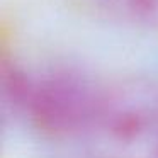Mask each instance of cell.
Returning <instances> with one entry per match:
<instances>
[{"label":"cell","instance_id":"277c9868","mask_svg":"<svg viewBox=\"0 0 158 158\" xmlns=\"http://www.w3.org/2000/svg\"><path fill=\"white\" fill-rule=\"evenodd\" d=\"M117 17L127 21H148L158 15V0H99Z\"/></svg>","mask_w":158,"mask_h":158},{"label":"cell","instance_id":"7a4b0ae2","mask_svg":"<svg viewBox=\"0 0 158 158\" xmlns=\"http://www.w3.org/2000/svg\"><path fill=\"white\" fill-rule=\"evenodd\" d=\"M99 121L124 139L150 131L158 124V83L133 80L104 92Z\"/></svg>","mask_w":158,"mask_h":158},{"label":"cell","instance_id":"6da1fadb","mask_svg":"<svg viewBox=\"0 0 158 158\" xmlns=\"http://www.w3.org/2000/svg\"><path fill=\"white\" fill-rule=\"evenodd\" d=\"M104 92L75 70H53L32 82L27 110L51 136H72L100 119Z\"/></svg>","mask_w":158,"mask_h":158},{"label":"cell","instance_id":"3957f363","mask_svg":"<svg viewBox=\"0 0 158 158\" xmlns=\"http://www.w3.org/2000/svg\"><path fill=\"white\" fill-rule=\"evenodd\" d=\"M32 82L34 78L17 68L15 65L4 66L2 72V94L5 102L14 109L27 110L29 97L32 92Z\"/></svg>","mask_w":158,"mask_h":158}]
</instances>
